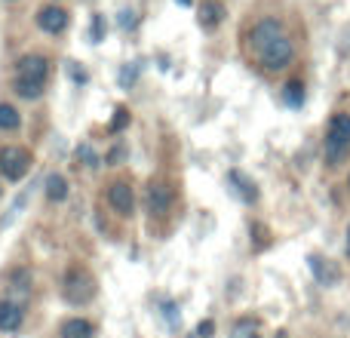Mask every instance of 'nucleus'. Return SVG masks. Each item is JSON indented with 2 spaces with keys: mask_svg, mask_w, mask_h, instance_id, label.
Wrapping results in <instances>:
<instances>
[{
  "mask_svg": "<svg viewBox=\"0 0 350 338\" xmlns=\"http://www.w3.org/2000/svg\"><path fill=\"white\" fill-rule=\"evenodd\" d=\"M292 59H295V47H292V40H289L286 34H283V37H277V40L271 43V47L261 49V53H258V62L267 68V71H283V68L289 65Z\"/></svg>",
  "mask_w": 350,
  "mask_h": 338,
  "instance_id": "39448f33",
  "label": "nucleus"
},
{
  "mask_svg": "<svg viewBox=\"0 0 350 338\" xmlns=\"http://www.w3.org/2000/svg\"><path fill=\"white\" fill-rule=\"evenodd\" d=\"M25 314L16 302H0V333H16L22 326Z\"/></svg>",
  "mask_w": 350,
  "mask_h": 338,
  "instance_id": "9b49d317",
  "label": "nucleus"
},
{
  "mask_svg": "<svg viewBox=\"0 0 350 338\" xmlns=\"http://www.w3.org/2000/svg\"><path fill=\"white\" fill-rule=\"evenodd\" d=\"M108 203H111V209L120 212V216H133V209H135L133 187H129L126 181H114V185H108Z\"/></svg>",
  "mask_w": 350,
  "mask_h": 338,
  "instance_id": "0eeeda50",
  "label": "nucleus"
},
{
  "mask_svg": "<svg viewBox=\"0 0 350 338\" xmlns=\"http://www.w3.org/2000/svg\"><path fill=\"white\" fill-rule=\"evenodd\" d=\"M37 28L46 31V34H62L68 28V12L62 6H43L37 12Z\"/></svg>",
  "mask_w": 350,
  "mask_h": 338,
  "instance_id": "6e6552de",
  "label": "nucleus"
},
{
  "mask_svg": "<svg viewBox=\"0 0 350 338\" xmlns=\"http://www.w3.org/2000/svg\"><path fill=\"white\" fill-rule=\"evenodd\" d=\"M310 271L317 274V280H320L323 286L338 283V268H332L326 259H320V255H310Z\"/></svg>",
  "mask_w": 350,
  "mask_h": 338,
  "instance_id": "f8f14e48",
  "label": "nucleus"
},
{
  "mask_svg": "<svg viewBox=\"0 0 350 338\" xmlns=\"http://www.w3.org/2000/svg\"><path fill=\"white\" fill-rule=\"evenodd\" d=\"M347 148H350V114H335L332 123H329V135H326L329 164H338Z\"/></svg>",
  "mask_w": 350,
  "mask_h": 338,
  "instance_id": "f03ea898",
  "label": "nucleus"
},
{
  "mask_svg": "<svg viewBox=\"0 0 350 338\" xmlns=\"http://www.w3.org/2000/svg\"><path fill=\"white\" fill-rule=\"evenodd\" d=\"M212 333H215V323H212V320L200 323V329H197V335H200V338H212Z\"/></svg>",
  "mask_w": 350,
  "mask_h": 338,
  "instance_id": "4be33fe9",
  "label": "nucleus"
},
{
  "mask_svg": "<svg viewBox=\"0 0 350 338\" xmlns=\"http://www.w3.org/2000/svg\"><path fill=\"white\" fill-rule=\"evenodd\" d=\"M62 338H92V323L90 320H80V317L65 320V323H62Z\"/></svg>",
  "mask_w": 350,
  "mask_h": 338,
  "instance_id": "ddd939ff",
  "label": "nucleus"
},
{
  "mask_svg": "<svg viewBox=\"0 0 350 338\" xmlns=\"http://www.w3.org/2000/svg\"><path fill=\"white\" fill-rule=\"evenodd\" d=\"M129 123V111L126 108H117L114 117H111V133H120V129H126Z\"/></svg>",
  "mask_w": 350,
  "mask_h": 338,
  "instance_id": "6ab92c4d",
  "label": "nucleus"
},
{
  "mask_svg": "<svg viewBox=\"0 0 350 338\" xmlns=\"http://www.w3.org/2000/svg\"><path fill=\"white\" fill-rule=\"evenodd\" d=\"M80 160H83V166H92V169L98 166V157H96V151H92L90 145H83V148H80Z\"/></svg>",
  "mask_w": 350,
  "mask_h": 338,
  "instance_id": "412c9836",
  "label": "nucleus"
},
{
  "mask_svg": "<svg viewBox=\"0 0 350 338\" xmlns=\"http://www.w3.org/2000/svg\"><path fill=\"white\" fill-rule=\"evenodd\" d=\"M120 157H123V151H117V148H114V151H111V157H108V164L117 166V160H120Z\"/></svg>",
  "mask_w": 350,
  "mask_h": 338,
  "instance_id": "5701e85b",
  "label": "nucleus"
},
{
  "mask_svg": "<svg viewBox=\"0 0 350 338\" xmlns=\"http://www.w3.org/2000/svg\"><path fill=\"white\" fill-rule=\"evenodd\" d=\"M172 206V191L170 185H163V181H151V187H148V212L151 216H166Z\"/></svg>",
  "mask_w": 350,
  "mask_h": 338,
  "instance_id": "1a4fd4ad",
  "label": "nucleus"
},
{
  "mask_svg": "<svg viewBox=\"0 0 350 338\" xmlns=\"http://www.w3.org/2000/svg\"><path fill=\"white\" fill-rule=\"evenodd\" d=\"M286 102H289L292 108H301V102H304V86L298 83V80L286 83Z\"/></svg>",
  "mask_w": 350,
  "mask_h": 338,
  "instance_id": "2eb2a0df",
  "label": "nucleus"
},
{
  "mask_svg": "<svg viewBox=\"0 0 350 338\" xmlns=\"http://www.w3.org/2000/svg\"><path fill=\"white\" fill-rule=\"evenodd\" d=\"M123 25H126V28H133V25H135V18H133V12H123Z\"/></svg>",
  "mask_w": 350,
  "mask_h": 338,
  "instance_id": "b1692460",
  "label": "nucleus"
},
{
  "mask_svg": "<svg viewBox=\"0 0 350 338\" xmlns=\"http://www.w3.org/2000/svg\"><path fill=\"white\" fill-rule=\"evenodd\" d=\"M92 296H96V280H92V274L83 271V268H71V271L65 274V298L71 304H86Z\"/></svg>",
  "mask_w": 350,
  "mask_h": 338,
  "instance_id": "20e7f679",
  "label": "nucleus"
},
{
  "mask_svg": "<svg viewBox=\"0 0 350 338\" xmlns=\"http://www.w3.org/2000/svg\"><path fill=\"white\" fill-rule=\"evenodd\" d=\"M46 197L53 200V203H62V200L68 197V179L65 175H59V172H53L46 179Z\"/></svg>",
  "mask_w": 350,
  "mask_h": 338,
  "instance_id": "4468645a",
  "label": "nucleus"
},
{
  "mask_svg": "<svg viewBox=\"0 0 350 338\" xmlns=\"http://www.w3.org/2000/svg\"><path fill=\"white\" fill-rule=\"evenodd\" d=\"M347 255H350V231H347Z\"/></svg>",
  "mask_w": 350,
  "mask_h": 338,
  "instance_id": "a878e982",
  "label": "nucleus"
},
{
  "mask_svg": "<svg viewBox=\"0 0 350 338\" xmlns=\"http://www.w3.org/2000/svg\"><path fill=\"white\" fill-rule=\"evenodd\" d=\"M0 169H3V175L10 181H18V179H25L28 175V169H31V154L25 151V148H3L0 151Z\"/></svg>",
  "mask_w": 350,
  "mask_h": 338,
  "instance_id": "423d86ee",
  "label": "nucleus"
},
{
  "mask_svg": "<svg viewBox=\"0 0 350 338\" xmlns=\"http://www.w3.org/2000/svg\"><path fill=\"white\" fill-rule=\"evenodd\" d=\"M230 181H237V185H243L240 191H243V200H246V203H255V200H258V191H255V185H252V181H246V179H243L240 172H230Z\"/></svg>",
  "mask_w": 350,
  "mask_h": 338,
  "instance_id": "dca6fc26",
  "label": "nucleus"
},
{
  "mask_svg": "<svg viewBox=\"0 0 350 338\" xmlns=\"http://www.w3.org/2000/svg\"><path fill=\"white\" fill-rule=\"evenodd\" d=\"M135 77H139V65H135V62H129V65H123V71H120V86L123 90H129V86L135 83Z\"/></svg>",
  "mask_w": 350,
  "mask_h": 338,
  "instance_id": "a211bd4d",
  "label": "nucleus"
},
{
  "mask_svg": "<svg viewBox=\"0 0 350 338\" xmlns=\"http://www.w3.org/2000/svg\"><path fill=\"white\" fill-rule=\"evenodd\" d=\"M283 34H286V31H283V22H280V18H273V16L258 18V22L249 28V34H246V47L258 55L261 49H267L273 40H277V37H283Z\"/></svg>",
  "mask_w": 350,
  "mask_h": 338,
  "instance_id": "7ed1b4c3",
  "label": "nucleus"
},
{
  "mask_svg": "<svg viewBox=\"0 0 350 338\" xmlns=\"http://www.w3.org/2000/svg\"><path fill=\"white\" fill-rule=\"evenodd\" d=\"M90 34H92V43H102V37H105V18H102V16H96V18H92V28H90Z\"/></svg>",
  "mask_w": 350,
  "mask_h": 338,
  "instance_id": "aec40b11",
  "label": "nucleus"
},
{
  "mask_svg": "<svg viewBox=\"0 0 350 338\" xmlns=\"http://www.w3.org/2000/svg\"><path fill=\"white\" fill-rule=\"evenodd\" d=\"M18 127V111L12 105H0V129H16Z\"/></svg>",
  "mask_w": 350,
  "mask_h": 338,
  "instance_id": "f3484780",
  "label": "nucleus"
},
{
  "mask_svg": "<svg viewBox=\"0 0 350 338\" xmlns=\"http://www.w3.org/2000/svg\"><path fill=\"white\" fill-rule=\"evenodd\" d=\"M178 3H181V6H191V0H178Z\"/></svg>",
  "mask_w": 350,
  "mask_h": 338,
  "instance_id": "393cba45",
  "label": "nucleus"
},
{
  "mask_svg": "<svg viewBox=\"0 0 350 338\" xmlns=\"http://www.w3.org/2000/svg\"><path fill=\"white\" fill-rule=\"evenodd\" d=\"M49 77V62L43 55H25L18 62V74H16V92L28 102L43 96V83Z\"/></svg>",
  "mask_w": 350,
  "mask_h": 338,
  "instance_id": "f257e3e1",
  "label": "nucleus"
},
{
  "mask_svg": "<svg viewBox=\"0 0 350 338\" xmlns=\"http://www.w3.org/2000/svg\"><path fill=\"white\" fill-rule=\"evenodd\" d=\"M197 22L203 25L206 31L218 28V25L224 22V6L218 3V0H203V3H200V12H197Z\"/></svg>",
  "mask_w": 350,
  "mask_h": 338,
  "instance_id": "9d476101",
  "label": "nucleus"
}]
</instances>
